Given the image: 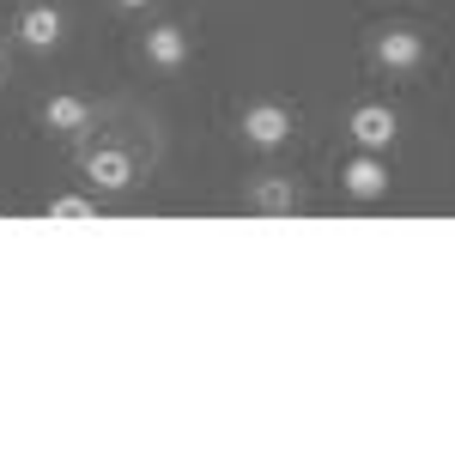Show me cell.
I'll list each match as a JSON object with an SVG mask.
<instances>
[{
    "instance_id": "1",
    "label": "cell",
    "mask_w": 455,
    "mask_h": 455,
    "mask_svg": "<svg viewBox=\"0 0 455 455\" xmlns=\"http://www.w3.org/2000/svg\"><path fill=\"white\" fill-rule=\"evenodd\" d=\"M347 134L358 140V152H388L395 134H401V122H395V109H388V104H358L347 116Z\"/></svg>"
},
{
    "instance_id": "2",
    "label": "cell",
    "mask_w": 455,
    "mask_h": 455,
    "mask_svg": "<svg viewBox=\"0 0 455 455\" xmlns=\"http://www.w3.org/2000/svg\"><path fill=\"white\" fill-rule=\"evenodd\" d=\"M237 128H243V140L255 146V152H274V146L291 140V109L285 104H249Z\"/></svg>"
},
{
    "instance_id": "3",
    "label": "cell",
    "mask_w": 455,
    "mask_h": 455,
    "mask_svg": "<svg viewBox=\"0 0 455 455\" xmlns=\"http://www.w3.org/2000/svg\"><path fill=\"white\" fill-rule=\"evenodd\" d=\"M340 188L352 201H377V195H388V164L377 152H358L352 164H340Z\"/></svg>"
},
{
    "instance_id": "4",
    "label": "cell",
    "mask_w": 455,
    "mask_h": 455,
    "mask_svg": "<svg viewBox=\"0 0 455 455\" xmlns=\"http://www.w3.org/2000/svg\"><path fill=\"white\" fill-rule=\"evenodd\" d=\"M377 61H383L388 73H413L425 61V36L407 31V25H388V31L377 36Z\"/></svg>"
},
{
    "instance_id": "5",
    "label": "cell",
    "mask_w": 455,
    "mask_h": 455,
    "mask_svg": "<svg viewBox=\"0 0 455 455\" xmlns=\"http://www.w3.org/2000/svg\"><path fill=\"white\" fill-rule=\"evenodd\" d=\"M61 31H68V19H61L55 6H43V0L19 12V43H25V49H55Z\"/></svg>"
},
{
    "instance_id": "6",
    "label": "cell",
    "mask_w": 455,
    "mask_h": 455,
    "mask_svg": "<svg viewBox=\"0 0 455 455\" xmlns=\"http://www.w3.org/2000/svg\"><path fill=\"white\" fill-rule=\"evenodd\" d=\"M85 176H92L98 188L116 195V188H128V182H134V158H128L122 146H98V152H85Z\"/></svg>"
},
{
    "instance_id": "7",
    "label": "cell",
    "mask_w": 455,
    "mask_h": 455,
    "mask_svg": "<svg viewBox=\"0 0 455 455\" xmlns=\"http://www.w3.org/2000/svg\"><path fill=\"white\" fill-rule=\"evenodd\" d=\"M43 128H55V134H85V128H92V104L73 98V92H55V98L43 104Z\"/></svg>"
},
{
    "instance_id": "8",
    "label": "cell",
    "mask_w": 455,
    "mask_h": 455,
    "mask_svg": "<svg viewBox=\"0 0 455 455\" xmlns=\"http://www.w3.org/2000/svg\"><path fill=\"white\" fill-rule=\"evenodd\" d=\"M146 61L152 68H182L188 61V31L182 25H152L146 31Z\"/></svg>"
},
{
    "instance_id": "9",
    "label": "cell",
    "mask_w": 455,
    "mask_h": 455,
    "mask_svg": "<svg viewBox=\"0 0 455 455\" xmlns=\"http://www.w3.org/2000/svg\"><path fill=\"white\" fill-rule=\"evenodd\" d=\"M249 201H255V207H261V212H291V207H298V201H304V188H298L291 176H261Z\"/></svg>"
},
{
    "instance_id": "10",
    "label": "cell",
    "mask_w": 455,
    "mask_h": 455,
    "mask_svg": "<svg viewBox=\"0 0 455 455\" xmlns=\"http://www.w3.org/2000/svg\"><path fill=\"white\" fill-rule=\"evenodd\" d=\"M92 201H79V195H61V201H49V219H92Z\"/></svg>"
},
{
    "instance_id": "11",
    "label": "cell",
    "mask_w": 455,
    "mask_h": 455,
    "mask_svg": "<svg viewBox=\"0 0 455 455\" xmlns=\"http://www.w3.org/2000/svg\"><path fill=\"white\" fill-rule=\"evenodd\" d=\"M116 6H128V12H140V6H146V0H116Z\"/></svg>"
}]
</instances>
